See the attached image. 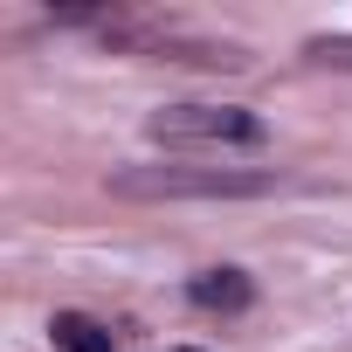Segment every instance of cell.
Returning a JSON list of instances; mask_svg holds the SVG:
<instances>
[{
    "instance_id": "obj_5",
    "label": "cell",
    "mask_w": 352,
    "mask_h": 352,
    "mask_svg": "<svg viewBox=\"0 0 352 352\" xmlns=\"http://www.w3.org/2000/svg\"><path fill=\"white\" fill-rule=\"evenodd\" d=\"M311 63H324V69H352V35H318V42H311Z\"/></svg>"
},
{
    "instance_id": "obj_1",
    "label": "cell",
    "mask_w": 352,
    "mask_h": 352,
    "mask_svg": "<svg viewBox=\"0 0 352 352\" xmlns=\"http://www.w3.org/2000/svg\"><path fill=\"white\" fill-rule=\"evenodd\" d=\"M124 201H256L276 194V173H228V166H124L111 173Z\"/></svg>"
},
{
    "instance_id": "obj_2",
    "label": "cell",
    "mask_w": 352,
    "mask_h": 352,
    "mask_svg": "<svg viewBox=\"0 0 352 352\" xmlns=\"http://www.w3.org/2000/svg\"><path fill=\"white\" fill-rule=\"evenodd\" d=\"M145 131L166 145H263L270 138V124L235 104H166L145 118Z\"/></svg>"
},
{
    "instance_id": "obj_4",
    "label": "cell",
    "mask_w": 352,
    "mask_h": 352,
    "mask_svg": "<svg viewBox=\"0 0 352 352\" xmlns=\"http://www.w3.org/2000/svg\"><path fill=\"white\" fill-rule=\"evenodd\" d=\"M56 345H63V352H111V331H97L90 318L63 311V318H56Z\"/></svg>"
},
{
    "instance_id": "obj_3",
    "label": "cell",
    "mask_w": 352,
    "mask_h": 352,
    "mask_svg": "<svg viewBox=\"0 0 352 352\" xmlns=\"http://www.w3.org/2000/svg\"><path fill=\"white\" fill-rule=\"evenodd\" d=\"M256 297V283L242 276V270H208V276H194V304H208V311H242Z\"/></svg>"
}]
</instances>
